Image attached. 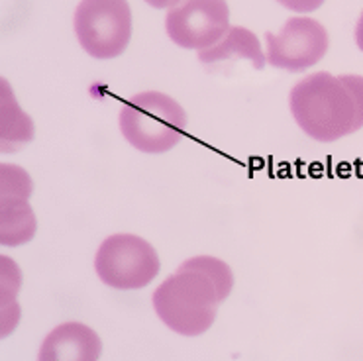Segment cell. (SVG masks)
<instances>
[{
    "label": "cell",
    "instance_id": "obj_1",
    "mask_svg": "<svg viewBox=\"0 0 363 361\" xmlns=\"http://www.w3.org/2000/svg\"><path fill=\"white\" fill-rule=\"evenodd\" d=\"M234 287L224 261L199 255L181 263L153 293V309L161 322L181 336H201L214 324L216 311Z\"/></svg>",
    "mask_w": 363,
    "mask_h": 361
},
{
    "label": "cell",
    "instance_id": "obj_2",
    "mask_svg": "<svg viewBox=\"0 0 363 361\" xmlns=\"http://www.w3.org/2000/svg\"><path fill=\"white\" fill-rule=\"evenodd\" d=\"M291 112L304 134L336 142L363 128V77L313 73L291 91Z\"/></svg>",
    "mask_w": 363,
    "mask_h": 361
},
{
    "label": "cell",
    "instance_id": "obj_3",
    "mask_svg": "<svg viewBox=\"0 0 363 361\" xmlns=\"http://www.w3.org/2000/svg\"><path fill=\"white\" fill-rule=\"evenodd\" d=\"M120 132L145 153H165L185 135L186 114L171 96L155 91L134 94L120 106Z\"/></svg>",
    "mask_w": 363,
    "mask_h": 361
},
{
    "label": "cell",
    "instance_id": "obj_4",
    "mask_svg": "<svg viewBox=\"0 0 363 361\" xmlns=\"http://www.w3.org/2000/svg\"><path fill=\"white\" fill-rule=\"evenodd\" d=\"M73 24L81 48L96 59L118 57L132 38L128 0H81Z\"/></svg>",
    "mask_w": 363,
    "mask_h": 361
},
{
    "label": "cell",
    "instance_id": "obj_5",
    "mask_svg": "<svg viewBox=\"0 0 363 361\" xmlns=\"http://www.w3.org/2000/svg\"><path fill=\"white\" fill-rule=\"evenodd\" d=\"M96 273L104 285L122 291L144 289L160 273V257L150 242L134 234L106 238L96 252Z\"/></svg>",
    "mask_w": 363,
    "mask_h": 361
},
{
    "label": "cell",
    "instance_id": "obj_6",
    "mask_svg": "<svg viewBox=\"0 0 363 361\" xmlns=\"http://www.w3.org/2000/svg\"><path fill=\"white\" fill-rule=\"evenodd\" d=\"M226 0H181L167 12L165 30L179 48L208 50L228 32Z\"/></svg>",
    "mask_w": 363,
    "mask_h": 361
},
{
    "label": "cell",
    "instance_id": "obj_7",
    "mask_svg": "<svg viewBox=\"0 0 363 361\" xmlns=\"http://www.w3.org/2000/svg\"><path fill=\"white\" fill-rule=\"evenodd\" d=\"M267 63L287 71H304L328 51V32L313 18H291L281 34H267Z\"/></svg>",
    "mask_w": 363,
    "mask_h": 361
},
{
    "label": "cell",
    "instance_id": "obj_8",
    "mask_svg": "<svg viewBox=\"0 0 363 361\" xmlns=\"http://www.w3.org/2000/svg\"><path fill=\"white\" fill-rule=\"evenodd\" d=\"M2 201H0V242L2 245H22L34 238L35 218L28 204L32 181L24 169L2 165Z\"/></svg>",
    "mask_w": 363,
    "mask_h": 361
},
{
    "label": "cell",
    "instance_id": "obj_9",
    "mask_svg": "<svg viewBox=\"0 0 363 361\" xmlns=\"http://www.w3.org/2000/svg\"><path fill=\"white\" fill-rule=\"evenodd\" d=\"M101 338L93 328L65 322L51 330L43 340L40 361H96L101 355Z\"/></svg>",
    "mask_w": 363,
    "mask_h": 361
},
{
    "label": "cell",
    "instance_id": "obj_10",
    "mask_svg": "<svg viewBox=\"0 0 363 361\" xmlns=\"http://www.w3.org/2000/svg\"><path fill=\"white\" fill-rule=\"evenodd\" d=\"M232 57L250 59L255 69H263L265 65V57H263L257 35L250 32L247 28H240V26H230L222 42L212 45L208 50L199 51V59L206 65Z\"/></svg>",
    "mask_w": 363,
    "mask_h": 361
},
{
    "label": "cell",
    "instance_id": "obj_11",
    "mask_svg": "<svg viewBox=\"0 0 363 361\" xmlns=\"http://www.w3.org/2000/svg\"><path fill=\"white\" fill-rule=\"evenodd\" d=\"M277 2L283 4L285 9L293 10V12H301V14L313 12V10L320 9L324 4V0H277Z\"/></svg>",
    "mask_w": 363,
    "mask_h": 361
},
{
    "label": "cell",
    "instance_id": "obj_12",
    "mask_svg": "<svg viewBox=\"0 0 363 361\" xmlns=\"http://www.w3.org/2000/svg\"><path fill=\"white\" fill-rule=\"evenodd\" d=\"M153 9H173L181 0H145Z\"/></svg>",
    "mask_w": 363,
    "mask_h": 361
},
{
    "label": "cell",
    "instance_id": "obj_13",
    "mask_svg": "<svg viewBox=\"0 0 363 361\" xmlns=\"http://www.w3.org/2000/svg\"><path fill=\"white\" fill-rule=\"evenodd\" d=\"M355 42H357V48L363 51V14L359 18L357 26H355Z\"/></svg>",
    "mask_w": 363,
    "mask_h": 361
}]
</instances>
